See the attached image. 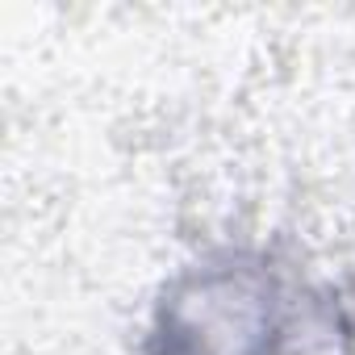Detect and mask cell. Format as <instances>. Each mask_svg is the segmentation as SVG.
<instances>
[{
    "label": "cell",
    "instance_id": "6da1fadb",
    "mask_svg": "<svg viewBox=\"0 0 355 355\" xmlns=\"http://www.w3.org/2000/svg\"><path fill=\"white\" fill-rule=\"evenodd\" d=\"M338 301L268 255H218L159 301L150 355H347Z\"/></svg>",
    "mask_w": 355,
    "mask_h": 355
}]
</instances>
